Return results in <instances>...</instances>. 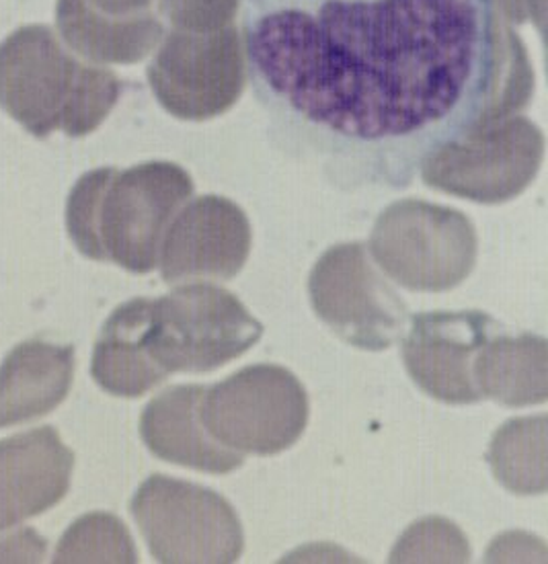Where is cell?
<instances>
[{
	"mask_svg": "<svg viewBox=\"0 0 548 564\" xmlns=\"http://www.w3.org/2000/svg\"><path fill=\"white\" fill-rule=\"evenodd\" d=\"M255 97L280 147L345 189H402L444 144L530 104L493 0H240Z\"/></svg>",
	"mask_w": 548,
	"mask_h": 564,
	"instance_id": "6da1fadb",
	"label": "cell"
},
{
	"mask_svg": "<svg viewBox=\"0 0 548 564\" xmlns=\"http://www.w3.org/2000/svg\"><path fill=\"white\" fill-rule=\"evenodd\" d=\"M192 195L190 173L175 163L95 169L71 192L66 228L85 257L144 275L159 268L164 232Z\"/></svg>",
	"mask_w": 548,
	"mask_h": 564,
	"instance_id": "7a4b0ae2",
	"label": "cell"
},
{
	"mask_svg": "<svg viewBox=\"0 0 548 564\" xmlns=\"http://www.w3.org/2000/svg\"><path fill=\"white\" fill-rule=\"evenodd\" d=\"M119 93L118 76L78 59L45 25H25L0 44V107L35 138L93 134Z\"/></svg>",
	"mask_w": 548,
	"mask_h": 564,
	"instance_id": "3957f363",
	"label": "cell"
},
{
	"mask_svg": "<svg viewBox=\"0 0 548 564\" xmlns=\"http://www.w3.org/2000/svg\"><path fill=\"white\" fill-rule=\"evenodd\" d=\"M370 253L390 280L433 294L459 288L473 273L479 240L460 209L400 199L374 224Z\"/></svg>",
	"mask_w": 548,
	"mask_h": 564,
	"instance_id": "277c9868",
	"label": "cell"
},
{
	"mask_svg": "<svg viewBox=\"0 0 548 564\" xmlns=\"http://www.w3.org/2000/svg\"><path fill=\"white\" fill-rule=\"evenodd\" d=\"M264 325L228 290L187 283L152 300L150 354L166 373H206L247 354Z\"/></svg>",
	"mask_w": 548,
	"mask_h": 564,
	"instance_id": "5b68a950",
	"label": "cell"
},
{
	"mask_svg": "<svg viewBox=\"0 0 548 564\" xmlns=\"http://www.w3.org/2000/svg\"><path fill=\"white\" fill-rule=\"evenodd\" d=\"M130 511L159 563H237L245 550L233 506L216 490L187 480L150 476L136 490Z\"/></svg>",
	"mask_w": 548,
	"mask_h": 564,
	"instance_id": "8992f818",
	"label": "cell"
},
{
	"mask_svg": "<svg viewBox=\"0 0 548 564\" xmlns=\"http://www.w3.org/2000/svg\"><path fill=\"white\" fill-rule=\"evenodd\" d=\"M202 423L221 446L273 456L302 437L309 423V397L297 376L282 366H247L206 388Z\"/></svg>",
	"mask_w": 548,
	"mask_h": 564,
	"instance_id": "52a82bcc",
	"label": "cell"
},
{
	"mask_svg": "<svg viewBox=\"0 0 548 564\" xmlns=\"http://www.w3.org/2000/svg\"><path fill=\"white\" fill-rule=\"evenodd\" d=\"M542 159L540 128L514 116L436 150L421 164V178L431 189L497 206L530 187Z\"/></svg>",
	"mask_w": 548,
	"mask_h": 564,
	"instance_id": "ba28073f",
	"label": "cell"
},
{
	"mask_svg": "<svg viewBox=\"0 0 548 564\" xmlns=\"http://www.w3.org/2000/svg\"><path fill=\"white\" fill-rule=\"evenodd\" d=\"M147 76L157 101L173 118H218L233 109L247 85L243 35L235 25L173 30L163 35Z\"/></svg>",
	"mask_w": 548,
	"mask_h": 564,
	"instance_id": "9c48e42d",
	"label": "cell"
},
{
	"mask_svg": "<svg viewBox=\"0 0 548 564\" xmlns=\"http://www.w3.org/2000/svg\"><path fill=\"white\" fill-rule=\"evenodd\" d=\"M309 296L326 327L364 351H385L399 343L411 318L405 300L374 268L362 242L323 253L312 268Z\"/></svg>",
	"mask_w": 548,
	"mask_h": 564,
	"instance_id": "30bf717a",
	"label": "cell"
},
{
	"mask_svg": "<svg viewBox=\"0 0 548 564\" xmlns=\"http://www.w3.org/2000/svg\"><path fill=\"white\" fill-rule=\"evenodd\" d=\"M251 223L221 195H202L179 209L164 232L159 268L164 283L233 280L251 253Z\"/></svg>",
	"mask_w": 548,
	"mask_h": 564,
	"instance_id": "8fae6325",
	"label": "cell"
},
{
	"mask_svg": "<svg viewBox=\"0 0 548 564\" xmlns=\"http://www.w3.org/2000/svg\"><path fill=\"white\" fill-rule=\"evenodd\" d=\"M505 328L481 311L426 312L411 318L402 359L411 380L445 404H474L473 361L479 349Z\"/></svg>",
	"mask_w": 548,
	"mask_h": 564,
	"instance_id": "7c38bea8",
	"label": "cell"
},
{
	"mask_svg": "<svg viewBox=\"0 0 548 564\" xmlns=\"http://www.w3.org/2000/svg\"><path fill=\"white\" fill-rule=\"evenodd\" d=\"M75 454L54 427L0 440V532L58 506L71 489Z\"/></svg>",
	"mask_w": 548,
	"mask_h": 564,
	"instance_id": "4fadbf2b",
	"label": "cell"
},
{
	"mask_svg": "<svg viewBox=\"0 0 548 564\" xmlns=\"http://www.w3.org/2000/svg\"><path fill=\"white\" fill-rule=\"evenodd\" d=\"M206 387L187 384L163 390L147 404L140 435L150 452L183 468L209 475H228L243 466V456L221 446L202 423Z\"/></svg>",
	"mask_w": 548,
	"mask_h": 564,
	"instance_id": "5bb4252c",
	"label": "cell"
},
{
	"mask_svg": "<svg viewBox=\"0 0 548 564\" xmlns=\"http://www.w3.org/2000/svg\"><path fill=\"white\" fill-rule=\"evenodd\" d=\"M75 380V347L21 343L0 366V430L52 413Z\"/></svg>",
	"mask_w": 548,
	"mask_h": 564,
	"instance_id": "9a60e30c",
	"label": "cell"
},
{
	"mask_svg": "<svg viewBox=\"0 0 548 564\" xmlns=\"http://www.w3.org/2000/svg\"><path fill=\"white\" fill-rule=\"evenodd\" d=\"M152 300L133 297L107 318L95 343L90 373L105 392L140 399L166 380V371L150 354Z\"/></svg>",
	"mask_w": 548,
	"mask_h": 564,
	"instance_id": "2e32d148",
	"label": "cell"
},
{
	"mask_svg": "<svg viewBox=\"0 0 548 564\" xmlns=\"http://www.w3.org/2000/svg\"><path fill=\"white\" fill-rule=\"evenodd\" d=\"M56 28L75 56L97 66L142 62L164 35L163 23L150 13L105 15L89 0H58Z\"/></svg>",
	"mask_w": 548,
	"mask_h": 564,
	"instance_id": "e0dca14e",
	"label": "cell"
},
{
	"mask_svg": "<svg viewBox=\"0 0 548 564\" xmlns=\"http://www.w3.org/2000/svg\"><path fill=\"white\" fill-rule=\"evenodd\" d=\"M548 343L524 333H499L485 343L473 361L474 387L481 399L504 406H533L548 399Z\"/></svg>",
	"mask_w": 548,
	"mask_h": 564,
	"instance_id": "ac0fdd59",
	"label": "cell"
},
{
	"mask_svg": "<svg viewBox=\"0 0 548 564\" xmlns=\"http://www.w3.org/2000/svg\"><path fill=\"white\" fill-rule=\"evenodd\" d=\"M493 476L514 495H545L547 415L512 419L495 431L487 454Z\"/></svg>",
	"mask_w": 548,
	"mask_h": 564,
	"instance_id": "d6986e66",
	"label": "cell"
},
{
	"mask_svg": "<svg viewBox=\"0 0 548 564\" xmlns=\"http://www.w3.org/2000/svg\"><path fill=\"white\" fill-rule=\"evenodd\" d=\"M54 563H138V550L123 521L97 511L66 530Z\"/></svg>",
	"mask_w": 548,
	"mask_h": 564,
	"instance_id": "ffe728a7",
	"label": "cell"
},
{
	"mask_svg": "<svg viewBox=\"0 0 548 564\" xmlns=\"http://www.w3.org/2000/svg\"><path fill=\"white\" fill-rule=\"evenodd\" d=\"M471 546L459 525L442 518H426L400 535L390 563H469Z\"/></svg>",
	"mask_w": 548,
	"mask_h": 564,
	"instance_id": "44dd1931",
	"label": "cell"
},
{
	"mask_svg": "<svg viewBox=\"0 0 548 564\" xmlns=\"http://www.w3.org/2000/svg\"><path fill=\"white\" fill-rule=\"evenodd\" d=\"M240 0H161V13L183 31H216L233 25Z\"/></svg>",
	"mask_w": 548,
	"mask_h": 564,
	"instance_id": "7402d4cb",
	"label": "cell"
},
{
	"mask_svg": "<svg viewBox=\"0 0 548 564\" xmlns=\"http://www.w3.org/2000/svg\"><path fill=\"white\" fill-rule=\"evenodd\" d=\"M45 556V540L31 528L0 532V563H37Z\"/></svg>",
	"mask_w": 548,
	"mask_h": 564,
	"instance_id": "603a6c76",
	"label": "cell"
},
{
	"mask_svg": "<svg viewBox=\"0 0 548 564\" xmlns=\"http://www.w3.org/2000/svg\"><path fill=\"white\" fill-rule=\"evenodd\" d=\"M499 15L509 25H522L526 21H536L538 30L542 31L545 23V0H493Z\"/></svg>",
	"mask_w": 548,
	"mask_h": 564,
	"instance_id": "cb8c5ba5",
	"label": "cell"
},
{
	"mask_svg": "<svg viewBox=\"0 0 548 564\" xmlns=\"http://www.w3.org/2000/svg\"><path fill=\"white\" fill-rule=\"evenodd\" d=\"M90 4L111 17H136L149 13L154 0H89Z\"/></svg>",
	"mask_w": 548,
	"mask_h": 564,
	"instance_id": "d4e9b609",
	"label": "cell"
}]
</instances>
